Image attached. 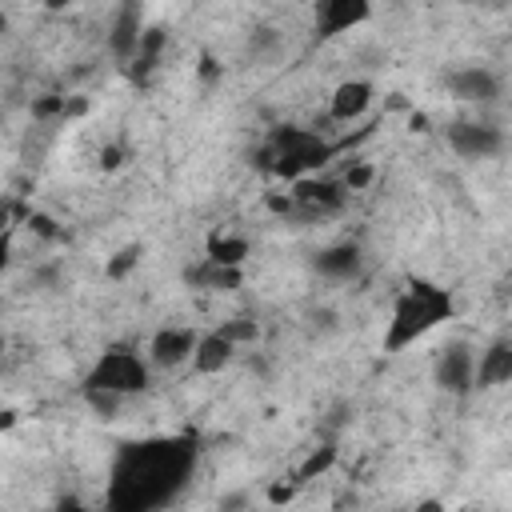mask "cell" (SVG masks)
Returning <instances> with one entry per match:
<instances>
[{"label": "cell", "mask_w": 512, "mask_h": 512, "mask_svg": "<svg viewBox=\"0 0 512 512\" xmlns=\"http://www.w3.org/2000/svg\"><path fill=\"white\" fill-rule=\"evenodd\" d=\"M372 16V0H316V36H340Z\"/></svg>", "instance_id": "8"}, {"label": "cell", "mask_w": 512, "mask_h": 512, "mask_svg": "<svg viewBox=\"0 0 512 512\" xmlns=\"http://www.w3.org/2000/svg\"><path fill=\"white\" fill-rule=\"evenodd\" d=\"M196 348V332L184 328V324H168V328H156L152 340H148V360L156 368H176L192 356Z\"/></svg>", "instance_id": "9"}, {"label": "cell", "mask_w": 512, "mask_h": 512, "mask_svg": "<svg viewBox=\"0 0 512 512\" xmlns=\"http://www.w3.org/2000/svg\"><path fill=\"white\" fill-rule=\"evenodd\" d=\"M472 376H476V348H472L468 340L444 344L440 356H436V368H432L436 388L448 392V396H468V392L476 388Z\"/></svg>", "instance_id": "6"}, {"label": "cell", "mask_w": 512, "mask_h": 512, "mask_svg": "<svg viewBox=\"0 0 512 512\" xmlns=\"http://www.w3.org/2000/svg\"><path fill=\"white\" fill-rule=\"evenodd\" d=\"M136 264H140V244H128V248H120V252L108 260V268H104V272H108V280H124Z\"/></svg>", "instance_id": "21"}, {"label": "cell", "mask_w": 512, "mask_h": 512, "mask_svg": "<svg viewBox=\"0 0 512 512\" xmlns=\"http://www.w3.org/2000/svg\"><path fill=\"white\" fill-rule=\"evenodd\" d=\"M372 180H376V168H372V164H364V160H356V164L344 172V180H340V184H344L348 192H360V188H368Z\"/></svg>", "instance_id": "23"}, {"label": "cell", "mask_w": 512, "mask_h": 512, "mask_svg": "<svg viewBox=\"0 0 512 512\" xmlns=\"http://www.w3.org/2000/svg\"><path fill=\"white\" fill-rule=\"evenodd\" d=\"M312 268L324 280H356L360 268H364V256H360L356 244H332V248H320L312 256Z\"/></svg>", "instance_id": "12"}, {"label": "cell", "mask_w": 512, "mask_h": 512, "mask_svg": "<svg viewBox=\"0 0 512 512\" xmlns=\"http://www.w3.org/2000/svg\"><path fill=\"white\" fill-rule=\"evenodd\" d=\"M448 148L460 160H492L508 148V136L488 120H456L448 124Z\"/></svg>", "instance_id": "5"}, {"label": "cell", "mask_w": 512, "mask_h": 512, "mask_svg": "<svg viewBox=\"0 0 512 512\" xmlns=\"http://www.w3.org/2000/svg\"><path fill=\"white\" fill-rule=\"evenodd\" d=\"M292 204H304L308 212H332L344 204V184H332V180H296V192H292Z\"/></svg>", "instance_id": "14"}, {"label": "cell", "mask_w": 512, "mask_h": 512, "mask_svg": "<svg viewBox=\"0 0 512 512\" xmlns=\"http://www.w3.org/2000/svg\"><path fill=\"white\" fill-rule=\"evenodd\" d=\"M332 464H336V448H332V444H324V448H316V452H312V456H308V460L300 464V472H296V480L304 484V480H312V476H320V472H328Z\"/></svg>", "instance_id": "20"}, {"label": "cell", "mask_w": 512, "mask_h": 512, "mask_svg": "<svg viewBox=\"0 0 512 512\" xmlns=\"http://www.w3.org/2000/svg\"><path fill=\"white\" fill-rule=\"evenodd\" d=\"M324 156H328V144L320 140V136H312V132H300V128H288V132H280L276 140H272V168L280 172V176H300V172H308V168H316V164H324Z\"/></svg>", "instance_id": "4"}, {"label": "cell", "mask_w": 512, "mask_h": 512, "mask_svg": "<svg viewBox=\"0 0 512 512\" xmlns=\"http://www.w3.org/2000/svg\"><path fill=\"white\" fill-rule=\"evenodd\" d=\"M232 356H236V344L216 328V332H204V336H196V348H192V368L200 372V376H212V372H224L228 364H232Z\"/></svg>", "instance_id": "13"}, {"label": "cell", "mask_w": 512, "mask_h": 512, "mask_svg": "<svg viewBox=\"0 0 512 512\" xmlns=\"http://www.w3.org/2000/svg\"><path fill=\"white\" fill-rule=\"evenodd\" d=\"M480 12H504L508 8V0H472Z\"/></svg>", "instance_id": "25"}, {"label": "cell", "mask_w": 512, "mask_h": 512, "mask_svg": "<svg viewBox=\"0 0 512 512\" xmlns=\"http://www.w3.org/2000/svg\"><path fill=\"white\" fill-rule=\"evenodd\" d=\"M476 388H500L512 380V340L496 336L480 356H476Z\"/></svg>", "instance_id": "10"}, {"label": "cell", "mask_w": 512, "mask_h": 512, "mask_svg": "<svg viewBox=\"0 0 512 512\" xmlns=\"http://www.w3.org/2000/svg\"><path fill=\"white\" fill-rule=\"evenodd\" d=\"M12 420H16V416H12V412H0V428H8V424H12Z\"/></svg>", "instance_id": "27"}, {"label": "cell", "mask_w": 512, "mask_h": 512, "mask_svg": "<svg viewBox=\"0 0 512 512\" xmlns=\"http://www.w3.org/2000/svg\"><path fill=\"white\" fill-rule=\"evenodd\" d=\"M140 36H144V24H140V4L136 0H128L120 12H116V20H112V32H108V52L116 56V60H132L136 56V48H140Z\"/></svg>", "instance_id": "11"}, {"label": "cell", "mask_w": 512, "mask_h": 512, "mask_svg": "<svg viewBox=\"0 0 512 512\" xmlns=\"http://www.w3.org/2000/svg\"><path fill=\"white\" fill-rule=\"evenodd\" d=\"M448 92L464 104H496L504 92V80L488 64H464V68L448 72Z\"/></svg>", "instance_id": "7"}, {"label": "cell", "mask_w": 512, "mask_h": 512, "mask_svg": "<svg viewBox=\"0 0 512 512\" xmlns=\"http://www.w3.org/2000/svg\"><path fill=\"white\" fill-rule=\"evenodd\" d=\"M188 284H204V288H236V284H240V268L204 260L200 268H188Z\"/></svg>", "instance_id": "17"}, {"label": "cell", "mask_w": 512, "mask_h": 512, "mask_svg": "<svg viewBox=\"0 0 512 512\" xmlns=\"http://www.w3.org/2000/svg\"><path fill=\"white\" fill-rule=\"evenodd\" d=\"M244 256H248V240H244V236H224V232H216V236L208 240V260H216V264L240 268Z\"/></svg>", "instance_id": "18"}, {"label": "cell", "mask_w": 512, "mask_h": 512, "mask_svg": "<svg viewBox=\"0 0 512 512\" xmlns=\"http://www.w3.org/2000/svg\"><path fill=\"white\" fill-rule=\"evenodd\" d=\"M452 312H456V304H452V292L448 288H440L432 280H408L404 292L392 304L384 348L388 352H404L408 344H416L420 336H428L436 324L452 320Z\"/></svg>", "instance_id": "2"}, {"label": "cell", "mask_w": 512, "mask_h": 512, "mask_svg": "<svg viewBox=\"0 0 512 512\" xmlns=\"http://www.w3.org/2000/svg\"><path fill=\"white\" fill-rule=\"evenodd\" d=\"M192 468H196V444L184 436H156V440L124 444L112 464L108 508L148 512V508L172 504L176 492L188 484Z\"/></svg>", "instance_id": "1"}, {"label": "cell", "mask_w": 512, "mask_h": 512, "mask_svg": "<svg viewBox=\"0 0 512 512\" xmlns=\"http://www.w3.org/2000/svg\"><path fill=\"white\" fill-rule=\"evenodd\" d=\"M124 400H128V396H120V392H108V388H92V384H84V404L92 408V416H96V420H116V416H120V408H124Z\"/></svg>", "instance_id": "19"}, {"label": "cell", "mask_w": 512, "mask_h": 512, "mask_svg": "<svg viewBox=\"0 0 512 512\" xmlns=\"http://www.w3.org/2000/svg\"><path fill=\"white\" fill-rule=\"evenodd\" d=\"M368 104H372V84L368 80H344L332 92L328 112H332V120H356V116L368 112Z\"/></svg>", "instance_id": "15"}, {"label": "cell", "mask_w": 512, "mask_h": 512, "mask_svg": "<svg viewBox=\"0 0 512 512\" xmlns=\"http://www.w3.org/2000/svg\"><path fill=\"white\" fill-rule=\"evenodd\" d=\"M280 52H284V36H280V28L260 24V28H252L248 40H244V56L256 60V64H272Z\"/></svg>", "instance_id": "16"}, {"label": "cell", "mask_w": 512, "mask_h": 512, "mask_svg": "<svg viewBox=\"0 0 512 512\" xmlns=\"http://www.w3.org/2000/svg\"><path fill=\"white\" fill-rule=\"evenodd\" d=\"M236 348L240 344H256V336H260V328H256V320H228L224 328H220Z\"/></svg>", "instance_id": "22"}, {"label": "cell", "mask_w": 512, "mask_h": 512, "mask_svg": "<svg viewBox=\"0 0 512 512\" xmlns=\"http://www.w3.org/2000/svg\"><path fill=\"white\" fill-rule=\"evenodd\" d=\"M308 320H312V332H320V336H328V332H336V328H340V320H336V312H332V308H316Z\"/></svg>", "instance_id": "24"}, {"label": "cell", "mask_w": 512, "mask_h": 512, "mask_svg": "<svg viewBox=\"0 0 512 512\" xmlns=\"http://www.w3.org/2000/svg\"><path fill=\"white\" fill-rule=\"evenodd\" d=\"M48 8H64V4H72V0H44Z\"/></svg>", "instance_id": "28"}, {"label": "cell", "mask_w": 512, "mask_h": 512, "mask_svg": "<svg viewBox=\"0 0 512 512\" xmlns=\"http://www.w3.org/2000/svg\"><path fill=\"white\" fill-rule=\"evenodd\" d=\"M84 384L108 388V392H120V396H140V392H148V364L132 348H108L92 364Z\"/></svg>", "instance_id": "3"}, {"label": "cell", "mask_w": 512, "mask_h": 512, "mask_svg": "<svg viewBox=\"0 0 512 512\" xmlns=\"http://www.w3.org/2000/svg\"><path fill=\"white\" fill-rule=\"evenodd\" d=\"M268 496H272V500H276V504H280V500H292V488H272V492H268Z\"/></svg>", "instance_id": "26"}]
</instances>
